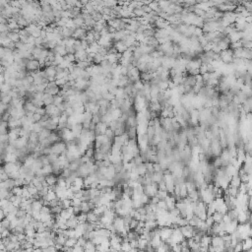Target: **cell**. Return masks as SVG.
<instances>
[{
  "label": "cell",
  "instance_id": "obj_5",
  "mask_svg": "<svg viewBox=\"0 0 252 252\" xmlns=\"http://www.w3.org/2000/svg\"><path fill=\"white\" fill-rule=\"evenodd\" d=\"M238 224V223L236 220H233V221H231V223L226 224V226H224V231H226V233H229V234L233 233L234 231H236Z\"/></svg>",
  "mask_w": 252,
  "mask_h": 252
},
{
  "label": "cell",
  "instance_id": "obj_29",
  "mask_svg": "<svg viewBox=\"0 0 252 252\" xmlns=\"http://www.w3.org/2000/svg\"><path fill=\"white\" fill-rule=\"evenodd\" d=\"M64 113H65L68 117H70V116H73L74 115L75 110L72 108H67L65 111H64Z\"/></svg>",
  "mask_w": 252,
  "mask_h": 252
},
{
  "label": "cell",
  "instance_id": "obj_16",
  "mask_svg": "<svg viewBox=\"0 0 252 252\" xmlns=\"http://www.w3.org/2000/svg\"><path fill=\"white\" fill-rule=\"evenodd\" d=\"M113 46L116 48V50H117V52H118V53H123V52L126 51V49H127V46L122 41H117V42H115Z\"/></svg>",
  "mask_w": 252,
  "mask_h": 252
},
{
  "label": "cell",
  "instance_id": "obj_15",
  "mask_svg": "<svg viewBox=\"0 0 252 252\" xmlns=\"http://www.w3.org/2000/svg\"><path fill=\"white\" fill-rule=\"evenodd\" d=\"M42 101L46 106H49V104H53V96L51 95L44 93L43 97H42Z\"/></svg>",
  "mask_w": 252,
  "mask_h": 252
},
{
  "label": "cell",
  "instance_id": "obj_30",
  "mask_svg": "<svg viewBox=\"0 0 252 252\" xmlns=\"http://www.w3.org/2000/svg\"><path fill=\"white\" fill-rule=\"evenodd\" d=\"M35 113H37V114H39V115H41V116H43V115H46V109H44L43 108H37L36 109V112H35Z\"/></svg>",
  "mask_w": 252,
  "mask_h": 252
},
{
  "label": "cell",
  "instance_id": "obj_11",
  "mask_svg": "<svg viewBox=\"0 0 252 252\" xmlns=\"http://www.w3.org/2000/svg\"><path fill=\"white\" fill-rule=\"evenodd\" d=\"M46 184L48 185V187H53L56 185L57 183V178L55 175L53 174H48V175L46 176Z\"/></svg>",
  "mask_w": 252,
  "mask_h": 252
},
{
  "label": "cell",
  "instance_id": "obj_25",
  "mask_svg": "<svg viewBox=\"0 0 252 252\" xmlns=\"http://www.w3.org/2000/svg\"><path fill=\"white\" fill-rule=\"evenodd\" d=\"M138 224H139L138 221H136L135 219H132L130 223H129V229H130V231H134V229L138 226Z\"/></svg>",
  "mask_w": 252,
  "mask_h": 252
},
{
  "label": "cell",
  "instance_id": "obj_24",
  "mask_svg": "<svg viewBox=\"0 0 252 252\" xmlns=\"http://www.w3.org/2000/svg\"><path fill=\"white\" fill-rule=\"evenodd\" d=\"M63 59L67 62H69V63H74L75 61H76V59H75V56L74 54H66L65 56L63 57Z\"/></svg>",
  "mask_w": 252,
  "mask_h": 252
},
{
  "label": "cell",
  "instance_id": "obj_1",
  "mask_svg": "<svg viewBox=\"0 0 252 252\" xmlns=\"http://www.w3.org/2000/svg\"><path fill=\"white\" fill-rule=\"evenodd\" d=\"M158 184L157 183H154L152 182L150 185H146V186H143V193L146 194L149 198H152V197L156 196L157 193H158Z\"/></svg>",
  "mask_w": 252,
  "mask_h": 252
},
{
  "label": "cell",
  "instance_id": "obj_33",
  "mask_svg": "<svg viewBox=\"0 0 252 252\" xmlns=\"http://www.w3.org/2000/svg\"><path fill=\"white\" fill-rule=\"evenodd\" d=\"M195 80H196V83H203V78H202V75L200 74L196 75Z\"/></svg>",
  "mask_w": 252,
  "mask_h": 252
},
{
  "label": "cell",
  "instance_id": "obj_6",
  "mask_svg": "<svg viewBox=\"0 0 252 252\" xmlns=\"http://www.w3.org/2000/svg\"><path fill=\"white\" fill-rule=\"evenodd\" d=\"M164 202H166V207H168V211H171V210H173V208H175L176 199L173 195H169L168 194V195L166 197V199H164Z\"/></svg>",
  "mask_w": 252,
  "mask_h": 252
},
{
  "label": "cell",
  "instance_id": "obj_21",
  "mask_svg": "<svg viewBox=\"0 0 252 252\" xmlns=\"http://www.w3.org/2000/svg\"><path fill=\"white\" fill-rule=\"evenodd\" d=\"M63 101H64L63 98H62L61 96H59V95H56V96L53 97V104L55 106H60V104L63 103Z\"/></svg>",
  "mask_w": 252,
  "mask_h": 252
},
{
  "label": "cell",
  "instance_id": "obj_14",
  "mask_svg": "<svg viewBox=\"0 0 252 252\" xmlns=\"http://www.w3.org/2000/svg\"><path fill=\"white\" fill-rule=\"evenodd\" d=\"M241 184V180H240V177L238 176V174H235L231 177V181H229V185L231 186H233V187H236L238 188Z\"/></svg>",
  "mask_w": 252,
  "mask_h": 252
},
{
  "label": "cell",
  "instance_id": "obj_28",
  "mask_svg": "<svg viewBox=\"0 0 252 252\" xmlns=\"http://www.w3.org/2000/svg\"><path fill=\"white\" fill-rule=\"evenodd\" d=\"M205 73H207V64L202 63V65L200 66V68H199V74L204 75Z\"/></svg>",
  "mask_w": 252,
  "mask_h": 252
},
{
  "label": "cell",
  "instance_id": "obj_23",
  "mask_svg": "<svg viewBox=\"0 0 252 252\" xmlns=\"http://www.w3.org/2000/svg\"><path fill=\"white\" fill-rule=\"evenodd\" d=\"M157 209H159V210H168V207L166 205L164 200H159L158 203H157Z\"/></svg>",
  "mask_w": 252,
  "mask_h": 252
},
{
  "label": "cell",
  "instance_id": "obj_12",
  "mask_svg": "<svg viewBox=\"0 0 252 252\" xmlns=\"http://www.w3.org/2000/svg\"><path fill=\"white\" fill-rule=\"evenodd\" d=\"M229 39L231 43H233V42L239 41L241 39V32H234V33L229 35Z\"/></svg>",
  "mask_w": 252,
  "mask_h": 252
},
{
  "label": "cell",
  "instance_id": "obj_10",
  "mask_svg": "<svg viewBox=\"0 0 252 252\" xmlns=\"http://www.w3.org/2000/svg\"><path fill=\"white\" fill-rule=\"evenodd\" d=\"M149 244H150V241L148 240V239L140 238V236H139V238H138V249L139 250H146L147 247L149 246Z\"/></svg>",
  "mask_w": 252,
  "mask_h": 252
},
{
  "label": "cell",
  "instance_id": "obj_20",
  "mask_svg": "<svg viewBox=\"0 0 252 252\" xmlns=\"http://www.w3.org/2000/svg\"><path fill=\"white\" fill-rule=\"evenodd\" d=\"M80 210H81V213H88V212L91 211L88 202H82L81 205H80Z\"/></svg>",
  "mask_w": 252,
  "mask_h": 252
},
{
  "label": "cell",
  "instance_id": "obj_31",
  "mask_svg": "<svg viewBox=\"0 0 252 252\" xmlns=\"http://www.w3.org/2000/svg\"><path fill=\"white\" fill-rule=\"evenodd\" d=\"M202 78H203V83L205 84L206 82L210 79V73H208V72H207V73H205L204 75H202Z\"/></svg>",
  "mask_w": 252,
  "mask_h": 252
},
{
  "label": "cell",
  "instance_id": "obj_19",
  "mask_svg": "<svg viewBox=\"0 0 252 252\" xmlns=\"http://www.w3.org/2000/svg\"><path fill=\"white\" fill-rule=\"evenodd\" d=\"M223 214H221V213H219V212H215V213L213 214V215H212V218H213V221H214V223H216V224H220V223H222V220H223Z\"/></svg>",
  "mask_w": 252,
  "mask_h": 252
},
{
  "label": "cell",
  "instance_id": "obj_32",
  "mask_svg": "<svg viewBox=\"0 0 252 252\" xmlns=\"http://www.w3.org/2000/svg\"><path fill=\"white\" fill-rule=\"evenodd\" d=\"M34 120H35V122H39L41 121V115H39V114H37V113H34Z\"/></svg>",
  "mask_w": 252,
  "mask_h": 252
},
{
  "label": "cell",
  "instance_id": "obj_22",
  "mask_svg": "<svg viewBox=\"0 0 252 252\" xmlns=\"http://www.w3.org/2000/svg\"><path fill=\"white\" fill-rule=\"evenodd\" d=\"M140 202H141V204L143 206L147 205V204H149V202H150V198L146 195V194L142 193L141 196H140Z\"/></svg>",
  "mask_w": 252,
  "mask_h": 252
},
{
  "label": "cell",
  "instance_id": "obj_26",
  "mask_svg": "<svg viewBox=\"0 0 252 252\" xmlns=\"http://www.w3.org/2000/svg\"><path fill=\"white\" fill-rule=\"evenodd\" d=\"M104 135H106V137H108V139H110V140H113V138H114V133H113V131H112L111 129H109V128L106 129V133H104Z\"/></svg>",
  "mask_w": 252,
  "mask_h": 252
},
{
  "label": "cell",
  "instance_id": "obj_27",
  "mask_svg": "<svg viewBox=\"0 0 252 252\" xmlns=\"http://www.w3.org/2000/svg\"><path fill=\"white\" fill-rule=\"evenodd\" d=\"M206 223V224L207 226H209V228H211L212 226H213L214 224V221H213V218H212V216H209V217H207V219L205 220V221H204Z\"/></svg>",
  "mask_w": 252,
  "mask_h": 252
},
{
  "label": "cell",
  "instance_id": "obj_2",
  "mask_svg": "<svg viewBox=\"0 0 252 252\" xmlns=\"http://www.w3.org/2000/svg\"><path fill=\"white\" fill-rule=\"evenodd\" d=\"M173 229L169 228V226H163V228H159V235L161 238L163 242H166L168 239L171 236Z\"/></svg>",
  "mask_w": 252,
  "mask_h": 252
},
{
  "label": "cell",
  "instance_id": "obj_8",
  "mask_svg": "<svg viewBox=\"0 0 252 252\" xmlns=\"http://www.w3.org/2000/svg\"><path fill=\"white\" fill-rule=\"evenodd\" d=\"M26 68L27 70L29 71H37L41 67H39V61L36 60V59H33V60H30L26 65Z\"/></svg>",
  "mask_w": 252,
  "mask_h": 252
},
{
  "label": "cell",
  "instance_id": "obj_18",
  "mask_svg": "<svg viewBox=\"0 0 252 252\" xmlns=\"http://www.w3.org/2000/svg\"><path fill=\"white\" fill-rule=\"evenodd\" d=\"M56 106H54V104H49V106H46V113L47 114V115H48L49 117H51V116H53V114H54V112H55V110H56Z\"/></svg>",
  "mask_w": 252,
  "mask_h": 252
},
{
  "label": "cell",
  "instance_id": "obj_9",
  "mask_svg": "<svg viewBox=\"0 0 252 252\" xmlns=\"http://www.w3.org/2000/svg\"><path fill=\"white\" fill-rule=\"evenodd\" d=\"M241 244H242V250H243V252L251 251V247H252L251 238H247L243 239V240L241 241Z\"/></svg>",
  "mask_w": 252,
  "mask_h": 252
},
{
  "label": "cell",
  "instance_id": "obj_3",
  "mask_svg": "<svg viewBox=\"0 0 252 252\" xmlns=\"http://www.w3.org/2000/svg\"><path fill=\"white\" fill-rule=\"evenodd\" d=\"M179 229H180V231H181L182 235H183L184 239L192 238L194 235V233H195V231H196L195 228L189 226V224H187V226H182V228H179Z\"/></svg>",
  "mask_w": 252,
  "mask_h": 252
},
{
  "label": "cell",
  "instance_id": "obj_4",
  "mask_svg": "<svg viewBox=\"0 0 252 252\" xmlns=\"http://www.w3.org/2000/svg\"><path fill=\"white\" fill-rule=\"evenodd\" d=\"M162 242H163V241H162V239L159 235V228H158L157 229V233H155V235L151 238V240H150V245H151L152 248L156 249L157 247H159V246L161 245Z\"/></svg>",
  "mask_w": 252,
  "mask_h": 252
},
{
  "label": "cell",
  "instance_id": "obj_13",
  "mask_svg": "<svg viewBox=\"0 0 252 252\" xmlns=\"http://www.w3.org/2000/svg\"><path fill=\"white\" fill-rule=\"evenodd\" d=\"M211 239H212V236L208 235V234H204L201 238L199 244H200L201 246H208L209 247V246L211 245Z\"/></svg>",
  "mask_w": 252,
  "mask_h": 252
},
{
  "label": "cell",
  "instance_id": "obj_7",
  "mask_svg": "<svg viewBox=\"0 0 252 252\" xmlns=\"http://www.w3.org/2000/svg\"><path fill=\"white\" fill-rule=\"evenodd\" d=\"M108 128V127L106 123H104V122H99L96 125V128H95V133H97V135H104Z\"/></svg>",
  "mask_w": 252,
  "mask_h": 252
},
{
  "label": "cell",
  "instance_id": "obj_17",
  "mask_svg": "<svg viewBox=\"0 0 252 252\" xmlns=\"http://www.w3.org/2000/svg\"><path fill=\"white\" fill-rule=\"evenodd\" d=\"M136 171H137V173H138L139 176H145L147 174V168H146L145 164H139V166H137Z\"/></svg>",
  "mask_w": 252,
  "mask_h": 252
}]
</instances>
